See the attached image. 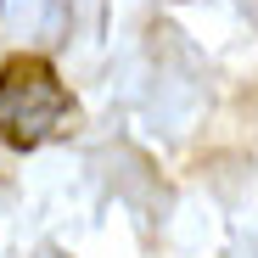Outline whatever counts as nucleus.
Returning <instances> with one entry per match:
<instances>
[{
	"mask_svg": "<svg viewBox=\"0 0 258 258\" xmlns=\"http://www.w3.org/2000/svg\"><path fill=\"white\" fill-rule=\"evenodd\" d=\"M68 118V90L45 56H12L0 68V141L28 152L51 141Z\"/></svg>",
	"mask_w": 258,
	"mask_h": 258,
	"instance_id": "nucleus-1",
	"label": "nucleus"
},
{
	"mask_svg": "<svg viewBox=\"0 0 258 258\" xmlns=\"http://www.w3.org/2000/svg\"><path fill=\"white\" fill-rule=\"evenodd\" d=\"M0 6H6V0H0Z\"/></svg>",
	"mask_w": 258,
	"mask_h": 258,
	"instance_id": "nucleus-2",
	"label": "nucleus"
}]
</instances>
